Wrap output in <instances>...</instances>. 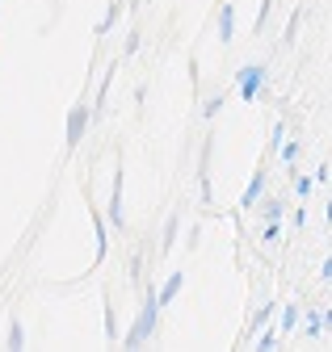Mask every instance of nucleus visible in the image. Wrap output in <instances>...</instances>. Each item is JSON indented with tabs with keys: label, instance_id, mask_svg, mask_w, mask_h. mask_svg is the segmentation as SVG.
I'll return each mask as SVG.
<instances>
[{
	"label": "nucleus",
	"instance_id": "1",
	"mask_svg": "<svg viewBox=\"0 0 332 352\" xmlns=\"http://www.w3.org/2000/svg\"><path fill=\"white\" fill-rule=\"evenodd\" d=\"M156 327H160V298H156V294H143V311H139V319L131 323V331L122 336V348H143V344L156 336Z\"/></svg>",
	"mask_w": 332,
	"mask_h": 352
},
{
	"label": "nucleus",
	"instance_id": "2",
	"mask_svg": "<svg viewBox=\"0 0 332 352\" xmlns=\"http://www.w3.org/2000/svg\"><path fill=\"white\" fill-rule=\"evenodd\" d=\"M236 88H240L244 101H261L269 93V67L265 63H244L236 72Z\"/></svg>",
	"mask_w": 332,
	"mask_h": 352
},
{
	"label": "nucleus",
	"instance_id": "3",
	"mask_svg": "<svg viewBox=\"0 0 332 352\" xmlns=\"http://www.w3.org/2000/svg\"><path fill=\"white\" fill-rule=\"evenodd\" d=\"M211 151H215V139L206 135L202 139V155H198V189H202V206H211Z\"/></svg>",
	"mask_w": 332,
	"mask_h": 352
},
{
	"label": "nucleus",
	"instance_id": "4",
	"mask_svg": "<svg viewBox=\"0 0 332 352\" xmlns=\"http://www.w3.org/2000/svg\"><path fill=\"white\" fill-rule=\"evenodd\" d=\"M89 122H93V109H89V105H76V109L68 113V151L80 147V139H85Z\"/></svg>",
	"mask_w": 332,
	"mask_h": 352
},
{
	"label": "nucleus",
	"instance_id": "5",
	"mask_svg": "<svg viewBox=\"0 0 332 352\" xmlns=\"http://www.w3.org/2000/svg\"><path fill=\"white\" fill-rule=\"evenodd\" d=\"M127 176H122V164L114 168V193H110V223L114 227H127V214H122V193H127Z\"/></svg>",
	"mask_w": 332,
	"mask_h": 352
},
{
	"label": "nucleus",
	"instance_id": "6",
	"mask_svg": "<svg viewBox=\"0 0 332 352\" xmlns=\"http://www.w3.org/2000/svg\"><path fill=\"white\" fill-rule=\"evenodd\" d=\"M231 38H236V5L223 0V5H219V42L231 47Z\"/></svg>",
	"mask_w": 332,
	"mask_h": 352
},
{
	"label": "nucleus",
	"instance_id": "7",
	"mask_svg": "<svg viewBox=\"0 0 332 352\" xmlns=\"http://www.w3.org/2000/svg\"><path fill=\"white\" fill-rule=\"evenodd\" d=\"M181 281H185V273H169V281H164V285L156 289V298H160V311L177 302V294H181Z\"/></svg>",
	"mask_w": 332,
	"mask_h": 352
},
{
	"label": "nucleus",
	"instance_id": "8",
	"mask_svg": "<svg viewBox=\"0 0 332 352\" xmlns=\"http://www.w3.org/2000/svg\"><path fill=\"white\" fill-rule=\"evenodd\" d=\"M261 197H265V168H257V176L248 181V189H244V201H240V206H244V210H253Z\"/></svg>",
	"mask_w": 332,
	"mask_h": 352
},
{
	"label": "nucleus",
	"instance_id": "9",
	"mask_svg": "<svg viewBox=\"0 0 332 352\" xmlns=\"http://www.w3.org/2000/svg\"><path fill=\"white\" fill-rule=\"evenodd\" d=\"M93 235H97V260H105L110 256V227H105L101 210H93Z\"/></svg>",
	"mask_w": 332,
	"mask_h": 352
},
{
	"label": "nucleus",
	"instance_id": "10",
	"mask_svg": "<svg viewBox=\"0 0 332 352\" xmlns=\"http://www.w3.org/2000/svg\"><path fill=\"white\" fill-rule=\"evenodd\" d=\"M257 206H261V214H265V223H282V214H286L282 197H273V193H269V197H261Z\"/></svg>",
	"mask_w": 332,
	"mask_h": 352
},
{
	"label": "nucleus",
	"instance_id": "11",
	"mask_svg": "<svg viewBox=\"0 0 332 352\" xmlns=\"http://www.w3.org/2000/svg\"><path fill=\"white\" fill-rule=\"evenodd\" d=\"M299 315H303V311H299L295 302L282 306V311H278V327H282V331H295V327H299Z\"/></svg>",
	"mask_w": 332,
	"mask_h": 352
},
{
	"label": "nucleus",
	"instance_id": "12",
	"mask_svg": "<svg viewBox=\"0 0 332 352\" xmlns=\"http://www.w3.org/2000/svg\"><path fill=\"white\" fill-rule=\"evenodd\" d=\"M303 336H307V340H320V336H324V319H320V311H311V315L303 319Z\"/></svg>",
	"mask_w": 332,
	"mask_h": 352
},
{
	"label": "nucleus",
	"instance_id": "13",
	"mask_svg": "<svg viewBox=\"0 0 332 352\" xmlns=\"http://www.w3.org/2000/svg\"><path fill=\"white\" fill-rule=\"evenodd\" d=\"M177 227H181V218H177V214H169V223H164V235H160V243H164V252H169V248L177 243Z\"/></svg>",
	"mask_w": 332,
	"mask_h": 352
},
{
	"label": "nucleus",
	"instance_id": "14",
	"mask_svg": "<svg viewBox=\"0 0 332 352\" xmlns=\"http://www.w3.org/2000/svg\"><path fill=\"white\" fill-rule=\"evenodd\" d=\"M5 348H25V327H21L17 319L9 323V336H5Z\"/></svg>",
	"mask_w": 332,
	"mask_h": 352
},
{
	"label": "nucleus",
	"instance_id": "15",
	"mask_svg": "<svg viewBox=\"0 0 332 352\" xmlns=\"http://www.w3.org/2000/svg\"><path fill=\"white\" fill-rule=\"evenodd\" d=\"M311 189H315V181H311V176H295V193H299V201H303V206H307Z\"/></svg>",
	"mask_w": 332,
	"mask_h": 352
},
{
	"label": "nucleus",
	"instance_id": "16",
	"mask_svg": "<svg viewBox=\"0 0 332 352\" xmlns=\"http://www.w3.org/2000/svg\"><path fill=\"white\" fill-rule=\"evenodd\" d=\"M273 315H278V306H273V302H265V306H261V311L253 315V327H265V323H269Z\"/></svg>",
	"mask_w": 332,
	"mask_h": 352
},
{
	"label": "nucleus",
	"instance_id": "17",
	"mask_svg": "<svg viewBox=\"0 0 332 352\" xmlns=\"http://www.w3.org/2000/svg\"><path fill=\"white\" fill-rule=\"evenodd\" d=\"M269 9H273V0H261V13H257V21H253L257 34H265V25H269Z\"/></svg>",
	"mask_w": 332,
	"mask_h": 352
},
{
	"label": "nucleus",
	"instance_id": "18",
	"mask_svg": "<svg viewBox=\"0 0 332 352\" xmlns=\"http://www.w3.org/2000/svg\"><path fill=\"white\" fill-rule=\"evenodd\" d=\"M219 109H223V97H219V93H215V97H206V101H202V118H215Z\"/></svg>",
	"mask_w": 332,
	"mask_h": 352
},
{
	"label": "nucleus",
	"instance_id": "19",
	"mask_svg": "<svg viewBox=\"0 0 332 352\" xmlns=\"http://www.w3.org/2000/svg\"><path fill=\"white\" fill-rule=\"evenodd\" d=\"M299 21H303V9H295V13H290V21H286V42H295V34H299Z\"/></svg>",
	"mask_w": 332,
	"mask_h": 352
},
{
	"label": "nucleus",
	"instance_id": "20",
	"mask_svg": "<svg viewBox=\"0 0 332 352\" xmlns=\"http://www.w3.org/2000/svg\"><path fill=\"white\" fill-rule=\"evenodd\" d=\"M257 348H261V352L278 348V331H273V327H269V331H261V336H257Z\"/></svg>",
	"mask_w": 332,
	"mask_h": 352
},
{
	"label": "nucleus",
	"instance_id": "21",
	"mask_svg": "<svg viewBox=\"0 0 332 352\" xmlns=\"http://www.w3.org/2000/svg\"><path fill=\"white\" fill-rule=\"evenodd\" d=\"M299 147L303 143H282V164H295L299 160Z\"/></svg>",
	"mask_w": 332,
	"mask_h": 352
},
{
	"label": "nucleus",
	"instance_id": "22",
	"mask_svg": "<svg viewBox=\"0 0 332 352\" xmlns=\"http://www.w3.org/2000/svg\"><path fill=\"white\" fill-rule=\"evenodd\" d=\"M282 143H286V126L278 122V126H273V135H269V147H282Z\"/></svg>",
	"mask_w": 332,
	"mask_h": 352
},
{
	"label": "nucleus",
	"instance_id": "23",
	"mask_svg": "<svg viewBox=\"0 0 332 352\" xmlns=\"http://www.w3.org/2000/svg\"><path fill=\"white\" fill-rule=\"evenodd\" d=\"M282 239V227L278 223H265V243H278Z\"/></svg>",
	"mask_w": 332,
	"mask_h": 352
},
{
	"label": "nucleus",
	"instance_id": "24",
	"mask_svg": "<svg viewBox=\"0 0 332 352\" xmlns=\"http://www.w3.org/2000/svg\"><path fill=\"white\" fill-rule=\"evenodd\" d=\"M135 51H139V30L127 34V55H135Z\"/></svg>",
	"mask_w": 332,
	"mask_h": 352
},
{
	"label": "nucleus",
	"instance_id": "25",
	"mask_svg": "<svg viewBox=\"0 0 332 352\" xmlns=\"http://www.w3.org/2000/svg\"><path fill=\"white\" fill-rule=\"evenodd\" d=\"M320 277H324V281H332V256L324 260V269H320Z\"/></svg>",
	"mask_w": 332,
	"mask_h": 352
},
{
	"label": "nucleus",
	"instance_id": "26",
	"mask_svg": "<svg viewBox=\"0 0 332 352\" xmlns=\"http://www.w3.org/2000/svg\"><path fill=\"white\" fill-rule=\"evenodd\" d=\"M320 319H324V331H332V306H328V311H320Z\"/></svg>",
	"mask_w": 332,
	"mask_h": 352
},
{
	"label": "nucleus",
	"instance_id": "27",
	"mask_svg": "<svg viewBox=\"0 0 332 352\" xmlns=\"http://www.w3.org/2000/svg\"><path fill=\"white\" fill-rule=\"evenodd\" d=\"M324 218H328V227H332V197H328V214H324Z\"/></svg>",
	"mask_w": 332,
	"mask_h": 352
}]
</instances>
